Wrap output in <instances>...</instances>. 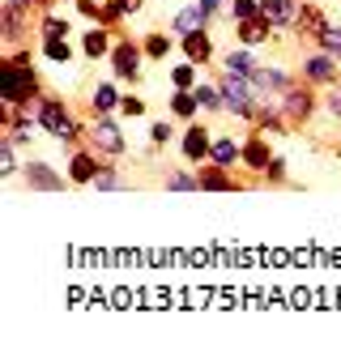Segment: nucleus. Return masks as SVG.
Segmentation results:
<instances>
[{
    "label": "nucleus",
    "instance_id": "obj_28",
    "mask_svg": "<svg viewBox=\"0 0 341 362\" xmlns=\"http://www.w3.org/2000/svg\"><path fill=\"white\" fill-rule=\"evenodd\" d=\"M90 188H98V192H124L128 184H124V179L111 170V166H98V175H94V184Z\"/></svg>",
    "mask_w": 341,
    "mask_h": 362
},
{
    "label": "nucleus",
    "instance_id": "obj_7",
    "mask_svg": "<svg viewBox=\"0 0 341 362\" xmlns=\"http://www.w3.org/2000/svg\"><path fill=\"white\" fill-rule=\"evenodd\" d=\"M22 179H26L30 192H64L69 188V175H60L52 162H39V158H30L22 166Z\"/></svg>",
    "mask_w": 341,
    "mask_h": 362
},
{
    "label": "nucleus",
    "instance_id": "obj_1",
    "mask_svg": "<svg viewBox=\"0 0 341 362\" xmlns=\"http://www.w3.org/2000/svg\"><path fill=\"white\" fill-rule=\"evenodd\" d=\"M35 119L43 124L47 136H56V141H64V145H77V141L86 136V124H81V119L73 115V107H69L64 98H56V94H47V103L39 107Z\"/></svg>",
    "mask_w": 341,
    "mask_h": 362
},
{
    "label": "nucleus",
    "instance_id": "obj_4",
    "mask_svg": "<svg viewBox=\"0 0 341 362\" xmlns=\"http://www.w3.org/2000/svg\"><path fill=\"white\" fill-rule=\"evenodd\" d=\"M86 145H94L103 158H124L128 153V136H124V128H120V119L115 115H94L90 124H86Z\"/></svg>",
    "mask_w": 341,
    "mask_h": 362
},
{
    "label": "nucleus",
    "instance_id": "obj_15",
    "mask_svg": "<svg viewBox=\"0 0 341 362\" xmlns=\"http://www.w3.org/2000/svg\"><path fill=\"white\" fill-rule=\"evenodd\" d=\"M197 175H201V188H205V192H235V188H239L235 175H231L226 166H214V162H201Z\"/></svg>",
    "mask_w": 341,
    "mask_h": 362
},
{
    "label": "nucleus",
    "instance_id": "obj_6",
    "mask_svg": "<svg viewBox=\"0 0 341 362\" xmlns=\"http://www.w3.org/2000/svg\"><path fill=\"white\" fill-rule=\"evenodd\" d=\"M303 81H311L316 90H328V86H337L341 81V60H333L328 52H307L303 56Z\"/></svg>",
    "mask_w": 341,
    "mask_h": 362
},
{
    "label": "nucleus",
    "instance_id": "obj_30",
    "mask_svg": "<svg viewBox=\"0 0 341 362\" xmlns=\"http://www.w3.org/2000/svg\"><path fill=\"white\" fill-rule=\"evenodd\" d=\"M316 47H320V52H328L333 60H341V26H328V30L316 39Z\"/></svg>",
    "mask_w": 341,
    "mask_h": 362
},
{
    "label": "nucleus",
    "instance_id": "obj_23",
    "mask_svg": "<svg viewBox=\"0 0 341 362\" xmlns=\"http://www.w3.org/2000/svg\"><path fill=\"white\" fill-rule=\"evenodd\" d=\"M141 47H145V56H149V60H166L170 52H175V39H170V35H162V30H149Z\"/></svg>",
    "mask_w": 341,
    "mask_h": 362
},
{
    "label": "nucleus",
    "instance_id": "obj_24",
    "mask_svg": "<svg viewBox=\"0 0 341 362\" xmlns=\"http://www.w3.org/2000/svg\"><path fill=\"white\" fill-rule=\"evenodd\" d=\"M197 98H201V107L209 115H222V90H218V81H197Z\"/></svg>",
    "mask_w": 341,
    "mask_h": 362
},
{
    "label": "nucleus",
    "instance_id": "obj_8",
    "mask_svg": "<svg viewBox=\"0 0 341 362\" xmlns=\"http://www.w3.org/2000/svg\"><path fill=\"white\" fill-rule=\"evenodd\" d=\"M98 166H103V153L94 149V145H81V149H73L69 153V184H94V175H98Z\"/></svg>",
    "mask_w": 341,
    "mask_h": 362
},
{
    "label": "nucleus",
    "instance_id": "obj_2",
    "mask_svg": "<svg viewBox=\"0 0 341 362\" xmlns=\"http://www.w3.org/2000/svg\"><path fill=\"white\" fill-rule=\"evenodd\" d=\"M277 111L286 115V124H290V128H299V124H307L316 111H324V98H320V90H316L311 81H303V86L294 81V86L277 98Z\"/></svg>",
    "mask_w": 341,
    "mask_h": 362
},
{
    "label": "nucleus",
    "instance_id": "obj_11",
    "mask_svg": "<svg viewBox=\"0 0 341 362\" xmlns=\"http://www.w3.org/2000/svg\"><path fill=\"white\" fill-rule=\"evenodd\" d=\"M273 22L265 18V13H256V18H248V22H235V39L243 43V47H265V43H273Z\"/></svg>",
    "mask_w": 341,
    "mask_h": 362
},
{
    "label": "nucleus",
    "instance_id": "obj_17",
    "mask_svg": "<svg viewBox=\"0 0 341 362\" xmlns=\"http://www.w3.org/2000/svg\"><path fill=\"white\" fill-rule=\"evenodd\" d=\"M120 90H115V81H98L94 90H90V111L94 115H120Z\"/></svg>",
    "mask_w": 341,
    "mask_h": 362
},
{
    "label": "nucleus",
    "instance_id": "obj_10",
    "mask_svg": "<svg viewBox=\"0 0 341 362\" xmlns=\"http://www.w3.org/2000/svg\"><path fill=\"white\" fill-rule=\"evenodd\" d=\"M273 158H277V149H273V141H269V136H260V132H252V136L243 141V166H248L252 175H265Z\"/></svg>",
    "mask_w": 341,
    "mask_h": 362
},
{
    "label": "nucleus",
    "instance_id": "obj_35",
    "mask_svg": "<svg viewBox=\"0 0 341 362\" xmlns=\"http://www.w3.org/2000/svg\"><path fill=\"white\" fill-rule=\"evenodd\" d=\"M77 13L90 18V22H98L103 18V5H98V0H77Z\"/></svg>",
    "mask_w": 341,
    "mask_h": 362
},
{
    "label": "nucleus",
    "instance_id": "obj_31",
    "mask_svg": "<svg viewBox=\"0 0 341 362\" xmlns=\"http://www.w3.org/2000/svg\"><path fill=\"white\" fill-rule=\"evenodd\" d=\"M260 13V0H231V22H248V18H256Z\"/></svg>",
    "mask_w": 341,
    "mask_h": 362
},
{
    "label": "nucleus",
    "instance_id": "obj_3",
    "mask_svg": "<svg viewBox=\"0 0 341 362\" xmlns=\"http://www.w3.org/2000/svg\"><path fill=\"white\" fill-rule=\"evenodd\" d=\"M0 94H5V107H26L35 94H43V81L35 73V64H5V81H0Z\"/></svg>",
    "mask_w": 341,
    "mask_h": 362
},
{
    "label": "nucleus",
    "instance_id": "obj_26",
    "mask_svg": "<svg viewBox=\"0 0 341 362\" xmlns=\"http://www.w3.org/2000/svg\"><path fill=\"white\" fill-rule=\"evenodd\" d=\"M166 192H201V175H188V170L166 175Z\"/></svg>",
    "mask_w": 341,
    "mask_h": 362
},
{
    "label": "nucleus",
    "instance_id": "obj_14",
    "mask_svg": "<svg viewBox=\"0 0 341 362\" xmlns=\"http://www.w3.org/2000/svg\"><path fill=\"white\" fill-rule=\"evenodd\" d=\"M115 39H120V30H111V26H94V30H86V39H81V56H86V60H107L111 47H115Z\"/></svg>",
    "mask_w": 341,
    "mask_h": 362
},
{
    "label": "nucleus",
    "instance_id": "obj_34",
    "mask_svg": "<svg viewBox=\"0 0 341 362\" xmlns=\"http://www.w3.org/2000/svg\"><path fill=\"white\" fill-rule=\"evenodd\" d=\"M170 136H175V128H170V124H166V119H158V124H154V128H149V145H154V149H158V145H166V141H170Z\"/></svg>",
    "mask_w": 341,
    "mask_h": 362
},
{
    "label": "nucleus",
    "instance_id": "obj_21",
    "mask_svg": "<svg viewBox=\"0 0 341 362\" xmlns=\"http://www.w3.org/2000/svg\"><path fill=\"white\" fill-rule=\"evenodd\" d=\"M222 69H226V73H248V77H252V73H256L260 64H256L252 47H243V43H239L235 52H226V56H222Z\"/></svg>",
    "mask_w": 341,
    "mask_h": 362
},
{
    "label": "nucleus",
    "instance_id": "obj_18",
    "mask_svg": "<svg viewBox=\"0 0 341 362\" xmlns=\"http://www.w3.org/2000/svg\"><path fill=\"white\" fill-rule=\"evenodd\" d=\"M209 162H214V166H226V170H235V166L243 162V141H235V136H214Z\"/></svg>",
    "mask_w": 341,
    "mask_h": 362
},
{
    "label": "nucleus",
    "instance_id": "obj_19",
    "mask_svg": "<svg viewBox=\"0 0 341 362\" xmlns=\"http://www.w3.org/2000/svg\"><path fill=\"white\" fill-rule=\"evenodd\" d=\"M209 22H214V18H209V13H205L201 5H197V0H192L188 9H180L175 18H170V30H175V35L184 39V35H192V30H205Z\"/></svg>",
    "mask_w": 341,
    "mask_h": 362
},
{
    "label": "nucleus",
    "instance_id": "obj_5",
    "mask_svg": "<svg viewBox=\"0 0 341 362\" xmlns=\"http://www.w3.org/2000/svg\"><path fill=\"white\" fill-rule=\"evenodd\" d=\"M149 56H145V47L141 43H132V39H115V47H111V69H115V81H141V64H145Z\"/></svg>",
    "mask_w": 341,
    "mask_h": 362
},
{
    "label": "nucleus",
    "instance_id": "obj_33",
    "mask_svg": "<svg viewBox=\"0 0 341 362\" xmlns=\"http://www.w3.org/2000/svg\"><path fill=\"white\" fill-rule=\"evenodd\" d=\"M120 115H128V119H141V115H145V98H137V94H124V98H120Z\"/></svg>",
    "mask_w": 341,
    "mask_h": 362
},
{
    "label": "nucleus",
    "instance_id": "obj_39",
    "mask_svg": "<svg viewBox=\"0 0 341 362\" xmlns=\"http://www.w3.org/2000/svg\"><path fill=\"white\" fill-rule=\"evenodd\" d=\"M35 5H39V9H47V5H52V0H35Z\"/></svg>",
    "mask_w": 341,
    "mask_h": 362
},
{
    "label": "nucleus",
    "instance_id": "obj_22",
    "mask_svg": "<svg viewBox=\"0 0 341 362\" xmlns=\"http://www.w3.org/2000/svg\"><path fill=\"white\" fill-rule=\"evenodd\" d=\"M39 39H69V18L43 9V18H39Z\"/></svg>",
    "mask_w": 341,
    "mask_h": 362
},
{
    "label": "nucleus",
    "instance_id": "obj_13",
    "mask_svg": "<svg viewBox=\"0 0 341 362\" xmlns=\"http://www.w3.org/2000/svg\"><path fill=\"white\" fill-rule=\"evenodd\" d=\"M180 52H184V60H192V64H214V60H218L214 39H209V26H205V30L184 35V39H180Z\"/></svg>",
    "mask_w": 341,
    "mask_h": 362
},
{
    "label": "nucleus",
    "instance_id": "obj_12",
    "mask_svg": "<svg viewBox=\"0 0 341 362\" xmlns=\"http://www.w3.org/2000/svg\"><path fill=\"white\" fill-rule=\"evenodd\" d=\"M260 13L273 22V30H294V22L303 13V0H260Z\"/></svg>",
    "mask_w": 341,
    "mask_h": 362
},
{
    "label": "nucleus",
    "instance_id": "obj_36",
    "mask_svg": "<svg viewBox=\"0 0 341 362\" xmlns=\"http://www.w3.org/2000/svg\"><path fill=\"white\" fill-rule=\"evenodd\" d=\"M265 179H269V184H282V179H286V162H282V153L269 162V170H265Z\"/></svg>",
    "mask_w": 341,
    "mask_h": 362
},
{
    "label": "nucleus",
    "instance_id": "obj_32",
    "mask_svg": "<svg viewBox=\"0 0 341 362\" xmlns=\"http://www.w3.org/2000/svg\"><path fill=\"white\" fill-rule=\"evenodd\" d=\"M320 98H324V115H333V119L341 124V81L328 86V90H320Z\"/></svg>",
    "mask_w": 341,
    "mask_h": 362
},
{
    "label": "nucleus",
    "instance_id": "obj_27",
    "mask_svg": "<svg viewBox=\"0 0 341 362\" xmlns=\"http://www.w3.org/2000/svg\"><path fill=\"white\" fill-rule=\"evenodd\" d=\"M43 60H52V64H69V60H73L69 39H43Z\"/></svg>",
    "mask_w": 341,
    "mask_h": 362
},
{
    "label": "nucleus",
    "instance_id": "obj_20",
    "mask_svg": "<svg viewBox=\"0 0 341 362\" xmlns=\"http://www.w3.org/2000/svg\"><path fill=\"white\" fill-rule=\"evenodd\" d=\"M205 107H201V98H197V90H175L170 94V115L175 119H184V124H192L197 115H201Z\"/></svg>",
    "mask_w": 341,
    "mask_h": 362
},
{
    "label": "nucleus",
    "instance_id": "obj_25",
    "mask_svg": "<svg viewBox=\"0 0 341 362\" xmlns=\"http://www.w3.org/2000/svg\"><path fill=\"white\" fill-rule=\"evenodd\" d=\"M197 69L201 64H192V60L175 64V69H170V86H175V90H197Z\"/></svg>",
    "mask_w": 341,
    "mask_h": 362
},
{
    "label": "nucleus",
    "instance_id": "obj_16",
    "mask_svg": "<svg viewBox=\"0 0 341 362\" xmlns=\"http://www.w3.org/2000/svg\"><path fill=\"white\" fill-rule=\"evenodd\" d=\"M328 26H333V22H328V13H324V9L303 5V13H299V22H294V35H303V39H311V43H316Z\"/></svg>",
    "mask_w": 341,
    "mask_h": 362
},
{
    "label": "nucleus",
    "instance_id": "obj_37",
    "mask_svg": "<svg viewBox=\"0 0 341 362\" xmlns=\"http://www.w3.org/2000/svg\"><path fill=\"white\" fill-rule=\"evenodd\" d=\"M111 5H115V9H120L124 18H137V13L145 9V0H111Z\"/></svg>",
    "mask_w": 341,
    "mask_h": 362
},
{
    "label": "nucleus",
    "instance_id": "obj_38",
    "mask_svg": "<svg viewBox=\"0 0 341 362\" xmlns=\"http://www.w3.org/2000/svg\"><path fill=\"white\" fill-rule=\"evenodd\" d=\"M197 5H201L209 18H222V0H197Z\"/></svg>",
    "mask_w": 341,
    "mask_h": 362
},
{
    "label": "nucleus",
    "instance_id": "obj_29",
    "mask_svg": "<svg viewBox=\"0 0 341 362\" xmlns=\"http://www.w3.org/2000/svg\"><path fill=\"white\" fill-rule=\"evenodd\" d=\"M18 149H22V145H13V141L5 136V145H0V170H5V179L18 175Z\"/></svg>",
    "mask_w": 341,
    "mask_h": 362
},
{
    "label": "nucleus",
    "instance_id": "obj_9",
    "mask_svg": "<svg viewBox=\"0 0 341 362\" xmlns=\"http://www.w3.org/2000/svg\"><path fill=\"white\" fill-rule=\"evenodd\" d=\"M180 149H184V162H188V166H201V162H209V149H214V136H209V128L192 119V124L184 128V141H180Z\"/></svg>",
    "mask_w": 341,
    "mask_h": 362
}]
</instances>
